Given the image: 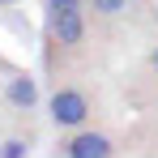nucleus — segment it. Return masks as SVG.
<instances>
[{"label":"nucleus","mask_w":158,"mask_h":158,"mask_svg":"<svg viewBox=\"0 0 158 158\" xmlns=\"http://www.w3.org/2000/svg\"><path fill=\"white\" fill-rule=\"evenodd\" d=\"M150 73H154V77H158V47H154V52H150Z\"/></svg>","instance_id":"obj_8"},{"label":"nucleus","mask_w":158,"mask_h":158,"mask_svg":"<svg viewBox=\"0 0 158 158\" xmlns=\"http://www.w3.org/2000/svg\"><path fill=\"white\" fill-rule=\"evenodd\" d=\"M52 158H115V137L103 128H69Z\"/></svg>","instance_id":"obj_2"},{"label":"nucleus","mask_w":158,"mask_h":158,"mask_svg":"<svg viewBox=\"0 0 158 158\" xmlns=\"http://www.w3.org/2000/svg\"><path fill=\"white\" fill-rule=\"evenodd\" d=\"M47 13H60V9H90V0H43Z\"/></svg>","instance_id":"obj_7"},{"label":"nucleus","mask_w":158,"mask_h":158,"mask_svg":"<svg viewBox=\"0 0 158 158\" xmlns=\"http://www.w3.org/2000/svg\"><path fill=\"white\" fill-rule=\"evenodd\" d=\"M30 154V137H9L0 145V158H26Z\"/></svg>","instance_id":"obj_6"},{"label":"nucleus","mask_w":158,"mask_h":158,"mask_svg":"<svg viewBox=\"0 0 158 158\" xmlns=\"http://www.w3.org/2000/svg\"><path fill=\"white\" fill-rule=\"evenodd\" d=\"M4 103L13 107V111H30V107L39 103L34 77H30V73H22V69H9V77H4Z\"/></svg>","instance_id":"obj_4"},{"label":"nucleus","mask_w":158,"mask_h":158,"mask_svg":"<svg viewBox=\"0 0 158 158\" xmlns=\"http://www.w3.org/2000/svg\"><path fill=\"white\" fill-rule=\"evenodd\" d=\"M90 9H94V17H103V22H115V17L128 9V0H90Z\"/></svg>","instance_id":"obj_5"},{"label":"nucleus","mask_w":158,"mask_h":158,"mask_svg":"<svg viewBox=\"0 0 158 158\" xmlns=\"http://www.w3.org/2000/svg\"><path fill=\"white\" fill-rule=\"evenodd\" d=\"M9 4H17V0H0V9H9Z\"/></svg>","instance_id":"obj_9"},{"label":"nucleus","mask_w":158,"mask_h":158,"mask_svg":"<svg viewBox=\"0 0 158 158\" xmlns=\"http://www.w3.org/2000/svg\"><path fill=\"white\" fill-rule=\"evenodd\" d=\"M47 111H52L56 128H85L90 120H94V103H90V94L77 90V85H56L52 98H47Z\"/></svg>","instance_id":"obj_1"},{"label":"nucleus","mask_w":158,"mask_h":158,"mask_svg":"<svg viewBox=\"0 0 158 158\" xmlns=\"http://www.w3.org/2000/svg\"><path fill=\"white\" fill-rule=\"evenodd\" d=\"M90 34V22H85V9H60V13H47V52H81Z\"/></svg>","instance_id":"obj_3"}]
</instances>
